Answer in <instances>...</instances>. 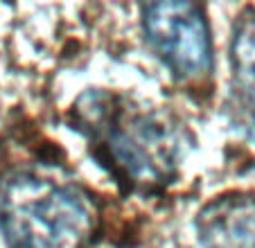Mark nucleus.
I'll list each match as a JSON object with an SVG mask.
<instances>
[{"instance_id":"7ed1b4c3","label":"nucleus","mask_w":255,"mask_h":248,"mask_svg":"<svg viewBox=\"0 0 255 248\" xmlns=\"http://www.w3.org/2000/svg\"><path fill=\"white\" fill-rule=\"evenodd\" d=\"M147 41L176 77L201 79L212 70V45L203 14L192 2H151L142 9Z\"/></svg>"},{"instance_id":"39448f33","label":"nucleus","mask_w":255,"mask_h":248,"mask_svg":"<svg viewBox=\"0 0 255 248\" xmlns=\"http://www.w3.org/2000/svg\"><path fill=\"white\" fill-rule=\"evenodd\" d=\"M233 75L244 104L255 115V16H244L235 27L231 45Z\"/></svg>"},{"instance_id":"f03ea898","label":"nucleus","mask_w":255,"mask_h":248,"mask_svg":"<svg viewBox=\"0 0 255 248\" xmlns=\"http://www.w3.org/2000/svg\"><path fill=\"white\" fill-rule=\"evenodd\" d=\"M111 158L138 183H163L174 174L181 142L174 126L154 111L122 109L106 122Z\"/></svg>"},{"instance_id":"f257e3e1","label":"nucleus","mask_w":255,"mask_h":248,"mask_svg":"<svg viewBox=\"0 0 255 248\" xmlns=\"http://www.w3.org/2000/svg\"><path fill=\"white\" fill-rule=\"evenodd\" d=\"M93 205L72 183L32 169L0 181V233L7 248H86Z\"/></svg>"},{"instance_id":"20e7f679","label":"nucleus","mask_w":255,"mask_h":248,"mask_svg":"<svg viewBox=\"0 0 255 248\" xmlns=\"http://www.w3.org/2000/svg\"><path fill=\"white\" fill-rule=\"evenodd\" d=\"M197 233L203 248H255V199L222 196L199 212Z\"/></svg>"}]
</instances>
